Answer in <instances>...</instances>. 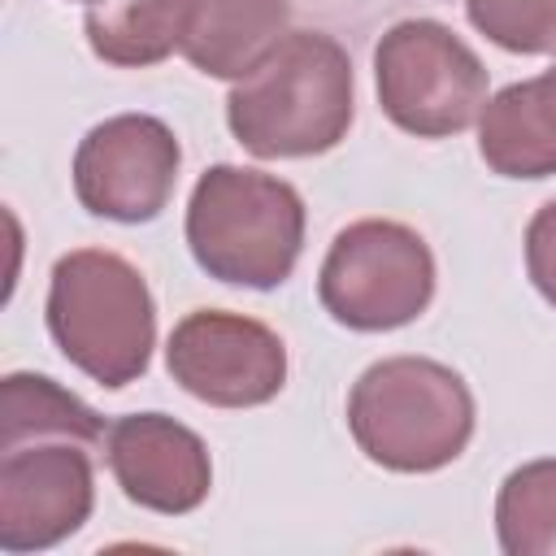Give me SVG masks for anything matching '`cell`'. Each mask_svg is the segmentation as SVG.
I'll return each instance as SVG.
<instances>
[{
  "label": "cell",
  "instance_id": "5",
  "mask_svg": "<svg viewBox=\"0 0 556 556\" xmlns=\"http://www.w3.org/2000/svg\"><path fill=\"white\" fill-rule=\"evenodd\" d=\"M317 300L348 330H400L417 321L434 300V252L404 222H352L334 235L321 261Z\"/></svg>",
  "mask_w": 556,
  "mask_h": 556
},
{
  "label": "cell",
  "instance_id": "16",
  "mask_svg": "<svg viewBox=\"0 0 556 556\" xmlns=\"http://www.w3.org/2000/svg\"><path fill=\"white\" fill-rule=\"evenodd\" d=\"M469 22L504 52H556V0H469Z\"/></svg>",
  "mask_w": 556,
  "mask_h": 556
},
{
  "label": "cell",
  "instance_id": "2",
  "mask_svg": "<svg viewBox=\"0 0 556 556\" xmlns=\"http://www.w3.org/2000/svg\"><path fill=\"white\" fill-rule=\"evenodd\" d=\"M473 395L465 378L430 356H387L348 395V430L365 460L391 473H434L473 439Z\"/></svg>",
  "mask_w": 556,
  "mask_h": 556
},
{
  "label": "cell",
  "instance_id": "8",
  "mask_svg": "<svg viewBox=\"0 0 556 556\" xmlns=\"http://www.w3.org/2000/svg\"><path fill=\"white\" fill-rule=\"evenodd\" d=\"M169 378L208 408H261L287 382V343L230 308L187 313L165 348Z\"/></svg>",
  "mask_w": 556,
  "mask_h": 556
},
{
  "label": "cell",
  "instance_id": "17",
  "mask_svg": "<svg viewBox=\"0 0 556 556\" xmlns=\"http://www.w3.org/2000/svg\"><path fill=\"white\" fill-rule=\"evenodd\" d=\"M526 274L534 291L556 308V200H547L526 226Z\"/></svg>",
  "mask_w": 556,
  "mask_h": 556
},
{
  "label": "cell",
  "instance_id": "13",
  "mask_svg": "<svg viewBox=\"0 0 556 556\" xmlns=\"http://www.w3.org/2000/svg\"><path fill=\"white\" fill-rule=\"evenodd\" d=\"M195 0H100L87 9L83 30L100 61L117 70L161 65L169 52H182Z\"/></svg>",
  "mask_w": 556,
  "mask_h": 556
},
{
  "label": "cell",
  "instance_id": "14",
  "mask_svg": "<svg viewBox=\"0 0 556 556\" xmlns=\"http://www.w3.org/2000/svg\"><path fill=\"white\" fill-rule=\"evenodd\" d=\"M35 434H70L91 447L104 443V421L74 391L52 382L48 374H4L0 382V443L35 439Z\"/></svg>",
  "mask_w": 556,
  "mask_h": 556
},
{
  "label": "cell",
  "instance_id": "4",
  "mask_svg": "<svg viewBox=\"0 0 556 556\" xmlns=\"http://www.w3.org/2000/svg\"><path fill=\"white\" fill-rule=\"evenodd\" d=\"M187 248L217 282L252 291L282 287L304 252V200L274 174L213 165L187 204Z\"/></svg>",
  "mask_w": 556,
  "mask_h": 556
},
{
  "label": "cell",
  "instance_id": "11",
  "mask_svg": "<svg viewBox=\"0 0 556 556\" xmlns=\"http://www.w3.org/2000/svg\"><path fill=\"white\" fill-rule=\"evenodd\" d=\"M478 156L500 178L556 174V65L486 100L478 117Z\"/></svg>",
  "mask_w": 556,
  "mask_h": 556
},
{
  "label": "cell",
  "instance_id": "18",
  "mask_svg": "<svg viewBox=\"0 0 556 556\" xmlns=\"http://www.w3.org/2000/svg\"><path fill=\"white\" fill-rule=\"evenodd\" d=\"M87 4H100V0H87Z\"/></svg>",
  "mask_w": 556,
  "mask_h": 556
},
{
  "label": "cell",
  "instance_id": "9",
  "mask_svg": "<svg viewBox=\"0 0 556 556\" xmlns=\"http://www.w3.org/2000/svg\"><path fill=\"white\" fill-rule=\"evenodd\" d=\"M178 165V135L161 117L117 113L83 135L74 152V195L91 217L139 226L169 204Z\"/></svg>",
  "mask_w": 556,
  "mask_h": 556
},
{
  "label": "cell",
  "instance_id": "10",
  "mask_svg": "<svg viewBox=\"0 0 556 556\" xmlns=\"http://www.w3.org/2000/svg\"><path fill=\"white\" fill-rule=\"evenodd\" d=\"M109 469L122 495L148 513L182 517L208 500L213 460L204 439L165 413H126L104 434Z\"/></svg>",
  "mask_w": 556,
  "mask_h": 556
},
{
  "label": "cell",
  "instance_id": "3",
  "mask_svg": "<svg viewBox=\"0 0 556 556\" xmlns=\"http://www.w3.org/2000/svg\"><path fill=\"white\" fill-rule=\"evenodd\" d=\"M48 334L91 382L122 391L156 348V304L143 274L104 248L65 252L48 278Z\"/></svg>",
  "mask_w": 556,
  "mask_h": 556
},
{
  "label": "cell",
  "instance_id": "1",
  "mask_svg": "<svg viewBox=\"0 0 556 556\" xmlns=\"http://www.w3.org/2000/svg\"><path fill=\"white\" fill-rule=\"evenodd\" d=\"M230 135L261 161L321 156L352 126V61L326 30H287L226 96Z\"/></svg>",
  "mask_w": 556,
  "mask_h": 556
},
{
  "label": "cell",
  "instance_id": "15",
  "mask_svg": "<svg viewBox=\"0 0 556 556\" xmlns=\"http://www.w3.org/2000/svg\"><path fill=\"white\" fill-rule=\"evenodd\" d=\"M495 534L508 556L556 552V460L513 469L495 495Z\"/></svg>",
  "mask_w": 556,
  "mask_h": 556
},
{
  "label": "cell",
  "instance_id": "7",
  "mask_svg": "<svg viewBox=\"0 0 556 556\" xmlns=\"http://www.w3.org/2000/svg\"><path fill=\"white\" fill-rule=\"evenodd\" d=\"M91 443L35 434L0 443V547L43 552L83 530L96 504Z\"/></svg>",
  "mask_w": 556,
  "mask_h": 556
},
{
  "label": "cell",
  "instance_id": "6",
  "mask_svg": "<svg viewBox=\"0 0 556 556\" xmlns=\"http://www.w3.org/2000/svg\"><path fill=\"white\" fill-rule=\"evenodd\" d=\"M374 83L382 113L417 139L460 135L486 109V70L478 52L430 17L395 22L378 39Z\"/></svg>",
  "mask_w": 556,
  "mask_h": 556
},
{
  "label": "cell",
  "instance_id": "12",
  "mask_svg": "<svg viewBox=\"0 0 556 556\" xmlns=\"http://www.w3.org/2000/svg\"><path fill=\"white\" fill-rule=\"evenodd\" d=\"M287 0H195L182 56L208 78H243L282 35Z\"/></svg>",
  "mask_w": 556,
  "mask_h": 556
}]
</instances>
